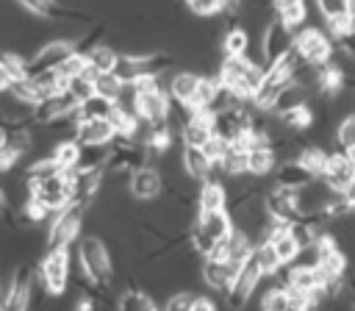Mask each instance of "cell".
Listing matches in <instances>:
<instances>
[{"label": "cell", "instance_id": "obj_1", "mask_svg": "<svg viewBox=\"0 0 355 311\" xmlns=\"http://www.w3.org/2000/svg\"><path fill=\"white\" fill-rule=\"evenodd\" d=\"M261 75H263V67H255L250 58H244V56H225L216 81L227 92H233L239 100H250L255 94L258 83H261Z\"/></svg>", "mask_w": 355, "mask_h": 311}, {"label": "cell", "instance_id": "obj_2", "mask_svg": "<svg viewBox=\"0 0 355 311\" xmlns=\"http://www.w3.org/2000/svg\"><path fill=\"white\" fill-rule=\"evenodd\" d=\"M233 230L230 211H200L194 228H191V244L200 255H211L214 247Z\"/></svg>", "mask_w": 355, "mask_h": 311}, {"label": "cell", "instance_id": "obj_3", "mask_svg": "<svg viewBox=\"0 0 355 311\" xmlns=\"http://www.w3.org/2000/svg\"><path fill=\"white\" fill-rule=\"evenodd\" d=\"M133 86V111L141 122L147 125H155V122H166L169 119V97L158 89L155 78H147V81H139V83H130Z\"/></svg>", "mask_w": 355, "mask_h": 311}, {"label": "cell", "instance_id": "obj_4", "mask_svg": "<svg viewBox=\"0 0 355 311\" xmlns=\"http://www.w3.org/2000/svg\"><path fill=\"white\" fill-rule=\"evenodd\" d=\"M172 64V56H164V53H155V56H116V64H114V75L130 86V83H139V81H147V78H158L164 69H169Z\"/></svg>", "mask_w": 355, "mask_h": 311}, {"label": "cell", "instance_id": "obj_5", "mask_svg": "<svg viewBox=\"0 0 355 311\" xmlns=\"http://www.w3.org/2000/svg\"><path fill=\"white\" fill-rule=\"evenodd\" d=\"M28 189L39 205H44L50 214H55L72 203V169L69 172H53L42 180H33V183H28Z\"/></svg>", "mask_w": 355, "mask_h": 311}, {"label": "cell", "instance_id": "obj_6", "mask_svg": "<svg viewBox=\"0 0 355 311\" xmlns=\"http://www.w3.org/2000/svg\"><path fill=\"white\" fill-rule=\"evenodd\" d=\"M78 258H80L86 280L92 286H97V289H105L108 280H111V255H108L105 244L100 239H94V236H86L78 244Z\"/></svg>", "mask_w": 355, "mask_h": 311}, {"label": "cell", "instance_id": "obj_7", "mask_svg": "<svg viewBox=\"0 0 355 311\" xmlns=\"http://www.w3.org/2000/svg\"><path fill=\"white\" fill-rule=\"evenodd\" d=\"M83 214H86V203H78V200H72L67 208L55 211V222L50 225V233H47V247L50 250H69V244L78 239Z\"/></svg>", "mask_w": 355, "mask_h": 311}, {"label": "cell", "instance_id": "obj_8", "mask_svg": "<svg viewBox=\"0 0 355 311\" xmlns=\"http://www.w3.org/2000/svg\"><path fill=\"white\" fill-rule=\"evenodd\" d=\"M261 278H263V272H261V267L255 264V258H252V253H250V258H244V261L239 264L236 278H233L230 286L225 289V292H227V305H230L233 311H241V308L247 305V300L252 297L255 286L261 283Z\"/></svg>", "mask_w": 355, "mask_h": 311}, {"label": "cell", "instance_id": "obj_9", "mask_svg": "<svg viewBox=\"0 0 355 311\" xmlns=\"http://www.w3.org/2000/svg\"><path fill=\"white\" fill-rule=\"evenodd\" d=\"M322 178L333 192H352L355 189V158H352V153L349 150L327 153V164H324Z\"/></svg>", "mask_w": 355, "mask_h": 311}, {"label": "cell", "instance_id": "obj_10", "mask_svg": "<svg viewBox=\"0 0 355 311\" xmlns=\"http://www.w3.org/2000/svg\"><path fill=\"white\" fill-rule=\"evenodd\" d=\"M294 50H297V56H300L305 64H313V67L327 64L330 56H333L330 39H327L322 31H316V28H305L302 33H297V36H294Z\"/></svg>", "mask_w": 355, "mask_h": 311}, {"label": "cell", "instance_id": "obj_11", "mask_svg": "<svg viewBox=\"0 0 355 311\" xmlns=\"http://www.w3.org/2000/svg\"><path fill=\"white\" fill-rule=\"evenodd\" d=\"M39 278L50 294H64L69 280V253L67 250H47L39 267Z\"/></svg>", "mask_w": 355, "mask_h": 311}, {"label": "cell", "instance_id": "obj_12", "mask_svg": "<svg viewBox=\"0 0 355 311\" xmlns=\"http://www.w3.org/2000/svg\"><path fill=\"white\" fill-rule=\"evenodd\" d=\"M72 53H80L72 42H47L31 61H25V75L33 78V75H42V72H50L55 67H61Z\"/></svg>", "mask_w": 355, "mask_h": 311}, {"label": "cell", "instance_id": "obj_13", "mask_svg": "<svg viewBox=\"0 0 355 311\" xmlns=\"http://www.w3.org/2000/svg\"><path fill=\"white\" fill-rule=\"evenodd\" d=\"M263 64L269 67V64H275V61H280L288 50H294V31L286 25V22H280V19H275L272 25H266V31H263Z\"/></svg>", "mask_w": 355, "mask_h": 311}, {"label": "cell", "instance_id": "obj_14", "mask_svg": "<svg viewBox=\"0 0 355 311\" xmlns=\"http://www.w3.org/2000/svg\"><path fill=\"white\" fill-rule=\"evenodd\" d=\"M180 133H183L186 147H202V144L214 136V114L205 111V108H194V111L183 119Z\"/></svg>", "mask_w": 355, "mask_h": 311}, {"label": "cell", "instance_id": "obj_15", "mask_svg": "<svg viewBox=\"0 0 355 311\" xmlns=\"http://www.w3.org/2000/svg\"><path fill=\"white\" fill-rule=\"evenodd\" d=\"M31 294H33V275L28 267H19L11 275L8 294L3 300V311H28L31 308Z\"/></svg>", "mask_w": 355, "mask_h": 311}, {"label": "cell", "instance_id": "obj_16", "mask_svg": "<svg viewBox=\"0 0 355 311\" xmlns=\"http://www.w3.org/2000/svg\"><path fill=\"white\" fill-rule=\"evenodd\" d=\"M261 308L263 311H311V303L305 294H300L288 286H275L263 294Z\"/></svg>", "mask_w": 355, "mask_h": 311}, {"label": "cell", "instance_id": "obj_17", "mask_svg": "<svg viewBox=\"0 0 355 311\" xmlns=\"http://www.w3.org/2000/svg\"><path fill=\"white\" fill-rule=\"evenodd\" d=\"M263 208H266L269 219H277V222H294V219H300L291 189H280L277 186L275 192H269L266 200H263Z\"/></svg>", "mask_w": 355, "mask_h": 311}, {"label": "cell", "instance_id": "obj_18", "mask_svg": "<svg viewBox=\"0 0 355 311\" xmlns=\"http://www.w3.org/2000/svg\"><path fill=\"white\" fill-rule=\"evenodd\" d=\"M236 269H239V264H236V261L208 255V258H205V264H202V278H205V283H208L211 289L225 292V289L230 286V280L236 278Z\"/></svg>", "mask_w": 355, "mask_h": 311}, {"label": "cell", "instance_id": "obj_19", "mask_svg": "<svg viewBox=\"0 0 355 311\" xmlns=\"http://www.w3.org/2000/svg\"><path fill=\"white\" fill-rule=\"evenodd\" d=\"M114 125L108 119H78L75 125V142L78 144H111Z\"/></svg>", "mask_w": 355, "mask_h": 311}, {"label": "cell", "instance_id": "obj_20", "mask_svg": "<svg viewBox=\"0 0 355 311\" xmlns=\"http://www.w3.org/2000/svg\"><path fill=\"white\" fill-rule=\"evenodd\" d=\"M275 178H277V186H280V189H291V192H297V189L308 186L311 180H316V175H313L308 167H302L300 158L283 161V164L275 169Z\"/></svg>", "mask_w": 355, "mask_h": 311}, {"label": "cell", "instance_id": "obj_21", "mask_svg": "<svg viewBox=\"0 0 355 311\" xmlns=\"http://www.w3.org/2000/svg\"><path fill=\"white\" fill-rule=\"evenodd\" d=\"M130 194L136 200H155L161 194V175L153 167H139L136 172H130Z\"/></svg>", "mask_w": 355, "mask_h": 311}, {"label": "cell", "instance_id": "obj_22", "mask_svg": "<svg viewBox=\"0 0 355 311\" xmlns=\"http://www.w3.org/2000/svg\"><path fill=\"white\" fill-rule=\"evenodd\" d=\"M305 103H308V89L300 86V83H294V81H288V83L277 92V97H275V103H272L269 111L286 114V111H291V108H297V106H305Z\"/></svg>", "mask_w": 355, "mask_h": 311}, {"label": "cell", "instance_id": "obj_23", "mask_svg": "<svg viewBox=\"0 0 355 311\" xmlns=\"http://www.w3.org/2000/svg\"><path fill=\"white\" fill-rule=\"evenodd\" d=\"M275 161H277V153L269 147V144H255L247 150V175H269L275 169Z\"/></svg>", "mask_w": 355, "mask_h": 311}, {"label": "cell", "instance_id": "obj_24", "mask_svg": "<svg viewBox=\"0 0 355 311\" xmlns=\"http://www.w3.org/2000/svg\"><path fill=\"white\" fill-rule=\"evenodd\" d=\"M183 167H186V175L191 180H200V183H205L211 178V169H214V164L208 161V156L200 147H186L183 150Z\"/></svg>", "mask_w": 355, "mask_h": 311}, {"label": "cell", "instance_id": "obj_25", "mask_svg": "<svg viewBox=\"0 0 355 311\" xmlns=\"http://www.w3.org/2000/svg\"><path fill=\"white\" fill-rule=\"evenodd\" d=\"M344 83H347V78L336 64L327 61V64L316 67V86L313 89H319L322 94H338L344 89Z\"/></svg>", "mask_w": 355, "mask_h": 311}, {"label": "cell", "instance_id": "obj_26", "mask_svg": "<svg viewBox=\"0 0 355 311\" xmlns=\"http://www.w3.org/2000/svg\"><path fill=\"white\" fill-rule=\"evenodd\" d=\"M114 100H108V97H103V94H89L86 100H80L78 103V117L80 119H108L111 117V111H114Z\"/></svg>", "mask_w": 355, "mask_h": 311}, {"label": "cell", "instance_id": "obj_27", "mask_svg": "<svg viewBox=\"0 0 355 311\" xmlns=\"http://www.w3.org/2000/svg\"><path fill=\"white\" fill-rule=\"evenodd\" d=\"M108 158V144H80L75 172H89V169H103Z\"/></svg>", "mask_w": 355, "mask_h": 311}, {"label": "cell", "instance_id": "obj_28", "mask_svg": "<svg viewBox=\"0 0 355 311\" xmlns=\"http://www.w3.org/2000/svg\"><path fill=\"white\" fill-rule=\"evenodd\" d=\"M200 211H227V192L219 180H205L200 189Z\"/></svg>", "mask_w": 355, "mask_h": 311}, {"label": "cell", "instance_id": "obj_29", "mask_svg": "<svg viewBox=\"0 0 355 311\" xmlns=\"http://www.w3.org/2000/svg\"><path fill=\"white\" fill-rule=\"evenodd\" d=\"M197 83H200V75H194V72H178V75L172 78V83H169V94H172V100H175L178 106H186V108H189Z\"/></svg>", "mask_w": 355, "mask_h": 311}, {"label": "cell", "instance_id": "obj_30", "mask_svg": "<svg viewBox=\"0 0 355 311\" xmlns=\"http://www.w3.org/2000/svg\"><path fill=\"white\" fill-rule=\"evenodd\" d=\"M108 122L114 125V133H116V136H136V131H139V125H141V119L136 117V111H133V108H125L122 103L114 106Z\"/></svg>", "mask_w": 355, "mask_h": 311}, {"label": "cell", "instance_id": "obj_31", "mask_svg": "<svg viewBox=\"0 0 355 311\" xmlns=\"http://www.w3.org/2000/svg\"><path fill=\"white\" fill-rule=\"evenodd\" d=\"M86 64H89V69H92L94 75L111 72L114 64H116V53H114L111 47H105V44H92V47L86 50Z\"/></svg>", "mask_w": 355, "mask_h": 311}, {"label": "cell", "instance_id": "obj_32", "mask_svg": "<svg viewBox=\"0 0 355 311\" xmlns=\"http://www.w3.org/2000/svg\"><path fill=\"white\" fill-rule=\"evenodd\" d=\"M275 11H277V19L286 22L291 31L305 19V3L302 0H272Z\"/></svg>", "mask_w": 355, "mask_h": 311}, {"label": "cell", "instance_id": "obj_33", "mask_svg": "<svg viewBox=\"0 0 355 311\" xmlns=\"http://www.w3.org/2000/svg\"><path fill=\"white\" fill-rule=\"evenodd\" d=\"M78 150H80V144H78L75 139H67V142H58V144H55V150H53L50 158L55 161V167H58L61 172H69V169H75Z\"/></svg>", "mask_w": 355, "mask_h": 311}, {"label": "cell", "instance_id": "obj_34", "mask_svg": "<svg viewBox=\"0 0 355 311\" xmlns=\"http://www.w3.org/2000/svg\"><path fill=\"white\" fill-rule=\"evenodd\" d=\"M219 167H222L230 178H241V175H247V150H239V147L227 144V150H225Z\"/></svg>", "mask_w": 355, "mask_h": 311}, {"label": "cell", "instance_id": "obj_35", "mask_svg": "<svg viewBox=\"0 0 355 311\" xmlns=\"http://www.w3.org/2000/svg\"><path fill=\"white\" fill-rule=\"evenodd\" d=\"M252 258H255V264L261 267L263 275H275V272L283 269V264H280V258H277V253L272 250L269 242H261L258 247H252Z\"/></svg>", "mask_w": 355, "mask_h": 311}, {"label": "cell", "instance_id": "obj_36", "mask_svg": "<svg viewBox=\"0 0 355 311\" xmlns=\"http://www.w3.org/2000/svg\"><path fill=\"white\" fill-rule=\"evenodd\" d=\"M94 92L103 94V97H108V100H114V103H119V97H122V92H125V83H122L114 72H100V75L94 78Z\"/></svg>", "mask_w": 355, "mask_h": 311}, {"label": "cell", "instance_id": "obj_37", "mask_svg": "<svg viewBox=\"0 0 355 311\" xmlns=\"http://www.w3.org/2000/svg\"><path fill=\"white\" fill-rule=\"evenodd\" d=\"M119 311H158V308H155V303H153L150 294L136 292V289H128L119 297Z\"/></svg>", "mask_w": 355, "mask_h": 311}, {"label": "cell", "instance_id": "obj_38", "mask_svg": "<svg viewBox=\"0 0 355 311\" xmlns=\"http://www.w3.org/2000/svg\"><path fill=\"white\" fill-rule=\"evenodd\" d=\"M216 92H219V81H216V78H200V83H197V89H194V97H191L189 108H191V111H194V108H208Z\"/></svg>", "mask_w": 355, "mask_h": 311}, {"label": "cell", "instance_id": "obj_39", "mask_svg": "<svg viewBox=\"0 0 355 311\" xmlns=\"http://www.w3.org/2000/svg\"><path fill=\"white\" fill-rule=\"evenodd\" d=\"M280 119H283L288 128H294V131H305V128L313 125V111H311V106L305 103V106H297V108L280 114Z\"/></svg>", "mask_w": 355, "mask_h": 311}, {"label": "cell", "instance_id": "obj_40", "mask_svg": "<svg viewBox=\"0 0 355 311\" xmlns=\"http://www.w3.org/2000/svg\"><path fill=\"white\" fill-rule=\"evenodd\" d=\"M300 161H302V167H308L316 178H322L324 164H327V153L319 150V147H305V150H300Z\"/></svg>", "mask_w": 355, "mask_h": 311}, {"label": "cell", "instance_id": "obj_41", "mask_svg": "<svg viewBox=\"0 0 355 311\" xmlns=\"http://www.w3.org/2000/svg\"><path fill=\"white\" fill-rule=\"evenodd\" d=\"M222 47H225V56H244V53H247V33H244L241 28L227 31Z\"/></svg>", "mask_w": 355, "mask_h": 311}, {"label": "cell", "instance_id": "obj_42", "mask_svg": "<svg viewBox=\"0 0 355 311\" xmlns=\"http://www.w3.org/2000/svg\"><path fill=\"white\" fill-rule=\"evenodd\" d=\"M336 139H338L341 150H349V153L355 150V114H352V117H347V119L338 125Z\"/></svg>", "mask_w": 355, "mask_h": 311}, {"label": "cell", "instance_id": "obj_43", "mask_svg": "<svg viewBox=\"0 0 355 311\" xmlns=\"http://www.w3.org/2000/svg\"><path fill=\"white\" fill-rule=\"evenodd\" d=\"M200 150L208 156V161H211L214 167H219V161H222V156H225V150H227V142H225V139H219V136L214 133V136H211Z\"/></svg>", "mask_w": 355, "mask_h": 311}, {"label": "cell", "instance_id": "obj_44", "mask_svg": "<svg viewBox=\"0 0 355 311\" xmlns=\"http://www.w3.org/2000/svg\"><path fill=\"white\" fill-rule=\"evenodd\" d=\"M25 8H31L33 14H39V17H55L58 14V6H55V0H19Z\"/></svg>", "mask_w": 355, "mask_h": 311}, {"label": "cell", "instance_id": "obj_45", "mask_svg": "<svg viewBox=\"0 0 355 311\" xmlns=\"http://www.w3.org/2000/svg\"><path fill=\"white\" fill-rule=\"evenodd\" d=\"M191 303H194V294L191 292H178L166 300L164 311H191Z\"/></svg>", "mask_w": 355, "mask_h": 311}, {"label": "cell", "instance_id": "obj_46", "mask_svg": "<svg viewBox=\"0 0 355 311\" xmlns=\"http://www.w3.org/2000/svg\"><path fill=\"white\" fill-rule=\"evenodd\" d=\"M189 6H191L194 14H200V17H211V14H216V11L225 8V0H191Z\"/></svg>", "mask_w": 355, "mask_h": 311}, {"label": "cell", "instance_id": "obj_47", "mask_svg": "<svg viewBox=\"0 0 355 311\" xmlns=\"http://www.w3.org/2000/svg\"><path fill=\"white\" fill-rule=\"evenodd\" d=\"M316 6L327 19H333L338 14H347V0H316Z\"/></svg>", "mask_w": 355, "mask_h": 311}, {"label": "cell", "instance_id": "obj_48", "mask_svg": "<svg viewBox=\"0 0 355 311\" xmlns=\"http://www.w3.org/2000/svg\"><path fill=\"white\" fill-rule=\"evenodd\" d=\"M327 25H330V31H333L336 36H341V33H347V31H352V28H355V19H352L349 14H338V17L327 19Z\"/></svg>", "mask_w": 355, "mask_h": 311}, {"label": "cell", "instance_id": "obj_49", "mask_svg": "<svg viewBox=\"0 0 355 311\" xmlns=\"http://www.w3.org/2000/svg\"><path fill=\"white\" fill-rule=\"evenodd\" d=\"M338 39V47L347 53V56H352L355 58V28L352 31H347V33H341V36H336Z\"/></svg>", "mask_w": 355, "mask_h": 311}, {"label": "cell", "instance_id": "obj_50", "mask_svg": "<svg viewBox=\"0 0 355 311\" xmlns=\"http://www.w3.org/2000/svg\"><path fill=\"white\" fill-rule=\"evenodd\" d=\"M191 311H216V305L211 303V297H194Z\"/></svg>", "mask_w": 355, "mask_h": 311}, {"label": "cell", "instance_id": "obj_51", "mask_svg": "<svg viewBox=\"0 0 355 311\" xmlns=\"http://www.w3.org/2000/svg\"><path fill=\"white\" fill-rule=\"evenodd\" d=\"M11 81H14V78H11V72H8V69H6V64L0 61V94H3V92H8Z\"/></svg>", "mask_w": 355, "mask_h": 311}, {"label": "cell", "instance_id": "obj_52", "mask_svg": "<svg viewBox=\"0 0 355 311\" xmlns=\"http://www.w3.org/2000/svg\"><path fill=\"white\" fill-rule=\"evenodd\" d=\"M347 14L355 19V0H347Z\"/></svg>", "mask_w": 355, "mask_h": 311}, {"label": "cell", "instance_id": "obj_53", "mask_svg": "<svg viewBox=\"0 0 355 311\" xmlns=\"http://www.w3.org/2000/svg\"><path fill=\"white\" fill-rule=\"evenodd\" d=\"M3 211H6V192L0 189V214H3Z\"/></svg>", "mask_w": 355, "mask_h": 311}, {"label": "cell", "instance_id": "obj_54", "mask_svg": "<svg viewBox=\"0 0 355 311\" xmlns=\"http://www.w3.org/2000/svg\"><path fill=\"white\" fill-rule=\"evenodd\" d=\"M0 311H3V303H0Z\"/></svg>", "mask_w": 355, "mask_h": 311}, {"label": "cell", "instance_id": "obj_55", "mask_svg": "<svg viewBox=\"0 0 355 311\" xmlns=\"http://www.w3.org/2000/svg\"><path fill=\"white\" fill-rule=\"evenodd\" d=\"M352 158H355V150H352Z\"/></svg>", "mask_w": 355, "mask_h": 311}, {"label": "cell", "instance_id": "obj_56", "mask_svg": "<svg viewBox=\"0 0 355 311\" xmlns=\"http://www.w3.org/2000/svg\"><path fill=\"white\" fill-rule=\"evenodd\" d=\"M186 3H191V0H186Z\"/></svg>", "mask_w": 355, "mask_h": 311}, {"label": "cell", "instance_id": "obj_57", "mask_svg": "<svg viewBox=\"0 0 355 311\" xmlns=\"http://www.w3.org/2000/svg\"><path fill=\"white\" fill-rule=\"evenodd\" d=\"M352 86H355V81H352Z\"/></svg>", "mask_w": 355, "mask_h": 311}]
</instances>
